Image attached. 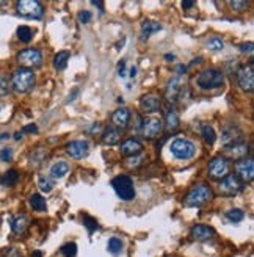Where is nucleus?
Wrapping results in <instances>:
<instances>
[{
	"instance_id": "obj_51",
	"label": "nucleus",
	"mask_w": 254,
	"mask_h": 257,
	"mask_svg": "<svg viewBox=\"0 0 254 257\" xmlns=\"http://www.w3.org/2000/svg\"><path fill=\"white\" fill-rule=\"evenodd\" d=\"M174 58H176V57H174L173 54H166V55H165V60H166V62H173Z\"/></svg>"
},
{
	"instance_id": "obj_17",
	"label": "nucleus",
	"mask_w": 254,
	"mask_h": 257,
	"mask_svg": "<svg viewBox=\"0 0 254 257\" xmlns=\"http://www.w3.org/2000/svg\"><path fill=\"white\" fill-rule=\"evenodd\" d=\"M120 149H121V154L124 157H135V156H138V154L143 151V144L138 140L129 138V140H126L121 144Z\"/></svg>"
},
{
	"instance_id": "obj_28",
	"label": "nucleus",
	"mask_w": 254,
	"mask_h": 257,
	"mask_svg": "<svg viewBox=\"0 0 254 257\" xmlns=\"http://www.w3.org/2000/svg\"><path fill=\"white\" fill-rule=\"evenodd\" d=\"M201 136H202V140H204V143L209 144V146H212V144L217 141V133L214 130V127L207 126V124L201 127Z\"/></svg>"
},
{
	"instance_id": "obj_42",
	"label": "nucleus",
	"mask_w": 254,
	"mask_h": 257,
	"mask_svg": "<svg viewBox=\"0 0 254 257\" xmlns=\"http://www.w3.org/2000/svg\"><path fill=\"white\" fill-rule=\"evenodd\" d=\"M38 132V127L35 124H30V126H25L22 128V133H36Z\"/></svg>"
},
{
	"instance_id": "obj_8",
	"label": "nucleus",
	"mask_w": 254,
	"mask_h": 257,
	"mask_svg": "<svg viewBox=\"0 0 254 257\" xmlns=\"http://www.w3.org/2000/svg\"><path fill=\"white\" fill-rule=\"evenodd\" d=\"M237 82L240 88L247 93H253L254 90V64L248 63L237 69Z\"/></svg>"
},
{
	"instance_id": "obj_11",
	"label": "nucleus",
	"mask_w": 254,
	"mask_h": 257,
	"mask_svg": "<svg viewBox=\"0 0 254 257\" xmlns=\"http://www.w3.org/2000/svg\"><path fill=\"white\" fill-rule=\"evenodd\" d=\"M162 128H163V121L159 118H148L143 121L141 126V133L145 136L146 140H154L157 136L162 133Z\"/></svg>"
},
{
	"instance_id": "obj_39",
	"label": "nucleus",
	"mask_w": 254,
	"mask_h": 257,
	"mask_svg": "<svg viewBox=\"0 0 254 257\" xmlns=\"http://www.w3.org/2000/svg\"><path fill=\"white\" fill-rule=\"evenodd\" d=\"M13 159V149L11 148H3L0 151V160L2 161H10Z\"/></svg>"
},
{
	"instance_id": "obj_43",
	"label": "nucleus",
	"mask_w": 254,
	"mask_h": 257,
	"mask_svg": "<svg viewBox=\"0 0 254 257\" xmlns=\"http://www.w3.org/2000/svg\"><path fill=\"white\" fill-rule=\"evenodd\" d=\"M240 52L242 54H253V42H248V44H242L240 46Z\"/></svg>"
},
{
	"instance_id": "obj_46",
	"label": "nucleus",
	"mask_w": 254,
	"mask_h": 257,
	"mask_svg": "<svg viewBox=\"0 0 254 257\" xmlns=\"http://www.w3.org/2000/svg\"><path fill=\"white\" fill-rule=\"evenodd\" d=\"M132 161H129V166H138L141 163V157H133L130 159Z\"/></svg>"
},
{
	"instance_id": "obj_4",
	"label": "nucleus",
	"mask_w": 254,
	"mask_h": 257,
	"mask_svg": "<svg viewBox=\"0 0 254 257\" xmlns=\"http://www.w3.org/2000/svg\"><path fill=\"white\" fill-rule=\"evenodd\" d=\"M16 11L25 19H42L44 6L38 0H19L16 3Z\"/></svg>"
},
{
	"instance_id": "obj_23",
	"label": "nucleus",
	"mask_w": 254,
	"mask_h": 257,
	"mask_svg": "<svg viewBox=\"0 0 254 257\" xmlns=\"http://www.w3.org/2000/svg\"><path fill=\"white\" fill-rule=\"evenodd\" d=\"M226 154L229 157L232 159H243L245 156H247V152H248V146H247V143H239V144H235V146H231V148H226L224 149Z\"/></svg>"
},
{
	"instance_id": "obj_27",
	"label": "nucleus",
	"mask_w": 254,
	"mask_h": 257,
	"mask_svg": "<svg viewBox=\"0 0 254 257\" xmlns=\"http://www.w3.org/2000/svg\"><path fill=\"white\" fill-rule=\"evenodd\" d=\"M179 116H177V113L173 110V108H169L168 111H166V115H165V126H166V128L168 130H176L177 127H179Z\"/></svg>"
},
{
	"instance_id": "obj_52",
	"label": "nucleus",
	"mask_w": 254,
	"mask_h": 257,
	"mask_svg": "<svg viewBox=\"0 0 254 257\" xmlns=\"http://www.w3.org/2000/svg\"><path fill=\"white\" fill-rule=\"evenodd\" d=\"M201 60H202L201 57H198V58H194V60H193V62L190 63V66H194V64H199V63H201Z\"/></svg>"
},
{
	"instance_id": "obj_12",
	"label": "nucleus",
	"mask_w": 254,
	"mask_h": 257,
	"mask_svg": "<svg viewBox=\"0 0 254 257\" xmlns=\"http://www.w3.org/2000/svg\"><path fill=\"white\" fill-rule=\"evenodd\" d=\"M243 184L240 182V179L235 174H227L226 177L222 179V184H220V193H223L226 196H234L239 192H242Z\"/></svg>"
},
{
	"instance_id": "obj_32",
	"label": "nucleus",
	"mask_w": 254,
	"mask_h": 257,
	"mask_svg": "<svg viewBox=\"0 0 254 257\" xmlns=\"http://www.w3.org/2000/svg\"><path fill=\"white\" fill-rule=\"evenodd\" d=\"M18 38L22 41V42H30L33 39V32L30 27H27V25H21V27L18 29Z\"/></svg>"
},
{
	"instance_id": "obj_26",
	"label": "nucleus",
	"mask_w": 254,
	"mask_h": 257,
	"mask_svg": "<svg viewBox=\"0 0 254 257\" xmlns=\"http://www.w3.org/2000/svg\"><path fill=\"white\" fill-rule=\"evenodd\" d=\"M29 204H30V207H32L33 210H35V212H46V210H47L46 199L42 198L41 194H38V193H35V194L30 196Z\"/></svg>"
},
{
	"instance_id": "obj_49",
	"label": "nucleus",
	"mask_w": 254,
	"mask_h": 257,
	"mask_svg": "<svg viewBox=\"0 0 254 257\" xmlns=\"http://www.w3.org/2000/svg\"><path fill=\"white\" fill-rule=\"evenodd\" d=\"M8 138H10V135H8V133H0V143L8 140Z\"/></svg>"
},
{
	"instance_id": "obj_30",
	"label": "nucleus",
	"mask_w": 254,
	"mask_h": 257,
	"mask_svg": "<svg viewBox=\"0 0 254 257\" xmlns=\"http://www.w3.org/2000/svg\"><path fill=\"white\" fill-rule=\"evenodd\" d=\"M18 181H19V174L16 169H8L3 174V177L0 179V182H2V185H5V187H14Z\"/></svg>"
},
{
	"instance_id": "obj_9",
	"label": "nucleus",
	"mask_w": 254,
	"mask_h": 257,
	"mask_svg": "<svg viewBox=\"0 0 254 257\" xmlns=\"http://www.w3.org/2000/svg\"><path fill=\"white\" fill-rule=\"evenodd\" d=\"M19 64L25 66V69L30 67H39L42 64V54L38 49H24L18 54Z\"/></svg>"
},
{
	"instance_id": "obj_44",
	"label": "nucleus",
	"mask_w": 254,
	"mask_h": 257,
	"mask_svg": "<svg viewBox=\"0 0 254 257\" xmlns=\"http://www.w3.org/2000/svg\"><path fill=\"white\" fill-rule=\"evenodd\" d=\"M176 72H177V75L187 74V66H185V64H177V66H176Z\"/></svg>"
},
{
	"instance_id": "obj_47",
	"label": "nucleus",
	"mask_w": 254,
	"mask_h": 257,
	"mask_svg": "<svg viewBox=\"0 0 254 257\" xmlns=\"http://www.w3.org/2000/svg\"><path fill=\"white\" fill-rule=\"evenodd\" d=\"M91 3L95 5V6H97L100 13H104V3L102 2H91Z\"/></svg>"
},
{
	"instance_id": "obj_14",
	"label": "nucleus",
	"mask_w": 254,
	"mask_h": 257,
	"mask_svg": "<svg viewBox=\"0 0 254 257\" xmlns=\"http://www.w3.org/2000/svg\"><path fill=\"white\" fill-rule=\"evenodd\" d=\"M222 141H223V146L226 148H231L235 146V144L243 143V132L240 130L239 127H229L222 133Z\"/></svg>"
},
{
	"instance_id": "obj_15",
	"label": "nucleus",
	"mask_w": 254,
	"mask_h": 257,
	"mask_svg": "<svg viewBox=\"0 0 254 257\" xmlns=\"http://www.w3.org/2000/svg\"><path fill=\"white\" fill-rule=\"evenodd\" d=\"M140 107L145 113H157L162 108V100L156 94H145L140 100Z\"/></svg>"
},
{
	"instance_id": "obj_38",
	"label": "nucleus",
	"mask_w": 254,
	"mask_h": 257,
	"mask_svg": "<svg viewBox=\"0 0 254 257\" xmlns=\"http://www.w3.org/2000/svg\"><path fill=\"white\" fill-rule=\"evenodd\" d=\"M10 93V82L6 77H0V96H6Z\"/></svg>"
},
{
	"instance_id": "obj_6",
	"label": "nucleus",
	"mask_w": 254,
	"mask_h": 257,
	"mask_svg": "<svg viewBox=\"0 0 254 257\" xmlns=\"http://www.w3.org/2000/svg\"><path fill=\"white\" fill-rule=\"evenodd\" d=\"M112 187L123 201H132L135 198V187L129 176H116L112 181Z\"/></svg>"
},
{
	"instance_id": "obj_5",
	"label": "nucleus",
	"mask_w": 254,
	"mask_h": 257,
	"mask_svg": "<svg viewBox=\"0 0 254 257\" xmlns=\"http://www.w3.org/2000/svg\"><path fill=\"white\" fill-rule=\"evenodd\" d=\"M169 151L177 160H190L196 156V146L187 138H176L169 144Z\"/></svg>"
},
{
	"instance_id": "obj_54",
	"label": "nucleus",
	"mask_w": 254,
	"mask_h": 257,
	"mask_svg": "<svg viewBox=\"0 0 254 257\" xmlns=\"http://www.w3.org/2000/svg\"><path fill=\"white\" fill-rule=\"evenodd\" d=\"M3 3H5V2H2V0H0V6H2Z\"/></svg>"
},
{
	"instance_id": "obj_18",
	"label": "nucleus",
	"mask_w": 254,
	"mask_h": 257,
	"mask_svg": "<svg viewBox=\"0 0 254 257\" xmlns=\"http://www.w3.org/2000/svg\"><path fill=\"white\" fill-rule=\"evenodd\" d=\"M112 121H113L115 127L126 128L127 126H129V123H130V111H129V108H126V107L118 108L113 113V116H112Z\"/></svg>"
},
{
	"instance_id": "obj_40",
	"label": "nucleus",
	"mask_w": 254,
	"mask_h": 257,
	"mask_svg": "<svg viewBox=\"0 0 254 257\" xmlns=\"http://www.w3.org/2000/svg\"><path fill=\"white\" fill-rule=\"evenodd\" d=\"M91 18H93V14L90 11H80L79 13V22L80 24H88L91 22Z\"/></svg>"
},
{
	"instance_id": "obj_10",
	"label": "nucleus",
	"mask_w": 254,
	"mask_h": 257,
	"mask_svg": "<svg viewBox=\"0 0 254 257\" xmlns=\"http://www.w3.org/2000/svg\"><path fill=\"white\" fill-rule=\"evenodd\" d=\"M237 177L240 179L242 184H250L254 179V161L251 157H243L235 163Z\"/></svg>"
},
{
	"instance_id": "obj_20",
	"label": "nucleus",
	"mask_w": 254,
	"mask_h": 257,
	"mask_svg": "<svg viewBox=\"0 0 254 257\" xmlns=\"http://www.w3.org/2000/svg\"><path fill=\"white\" fill-rule=\"evenodd\" d=\"M121 140V130L115 126H108L105 130H104V135H102V141L104 144H108V146H115Z\"/></svg>"
},
{
	"instance_id": "obj_16",
	"label": "nucleus",
	"mask_w": 254,
	"mask_h": 257,
	"mask_svg": "<svg viewBox=\"0 0 254 257\" xmlns=\"http://www.w3.org/2000/svg\"><path fill=\"white\" fill-rule=\"evenodd\" d=\"M184 90V80L181 77H174L168 82V87H166V99L169 102H176L181 96V91Z\"/></svg>"
},
{
	"instance_id": "obj_48",
	"label": "nucleus",
	"mask_w": 254,
	"mask_h": 257,
	"mask_svg": "<svg viewBox=\"0 0 254 257\" xmlns=\"http://www.w3.org/2000/svg\"><path fill=\"white\" fill-rule=\"evenodd\" d=\"M129 75H130L132 79H133V77L137 75V67H135V66H132V67H130V72H129Z\"/></svg>"
},
{
	"instance_id": "obj_31",
	"label": "nucleus",
	"mask_w": 254,
	"mask_h": 257,
	"mask_svg": "<svg viewBox=\"0 0 254 257\" xmlns=\"http://www.w3.org/2000/svg\"><path fill=\"white\" fill-rule=\"evenodd\" d=\"M38 187H39V190L42 193H50L54 190L55 182H54V179H50V177H39Z\"/></svg>"
},
{
	"instance_id": "obj_41",
	"label": "nucleus",
	"mask_w": 254,
	"mask_h": 257,
	"mask_svg": "<svg viewBox=\"0 0 254 257\" xmlns=\"http://www.w3.org/2000/svg\"><path fill=\"white\" fill-rule=\"evenodd\" d=\"M118 75H120L121 79L127 75V72H126V60H121L120 64H118Z\"/></svg>"
},
{
	"instance_id": "obj_37",
	"label": "nucleus",
	"mask_w": 254,
	"mask_h": 257,
	"mask_svg": "<svg viewBox=\"0 0 254 257\" xmlns=\"http://www.w3.org/2000/svg\"><path fill=\"white\" fill-rule=\"evenodd\" d=\"M83 225H85V227L88 229V232H90V234H91V232H95V230L99 227L97 221H96L95 218H91V217H83Z\"/></svg>"
},
{
	"instance_id": "obj_25",
	"label": "nucleus",
	"mask_w": 254,
	"mask_h": 257,
	"mask_svg": "<svg viewBox=\"0 0 254 257\" xmlns=\"http://www.w3.org/2000/svg\"><path fill=\"white\" fill-rule=\"evenodd\" d=\"M71 58V54L67 52V50H62V52H58L54 58V67L57 71H64L66 66H67V62H69Z\"/></svg>"
},
{
	"instance_id": "obj_35",
	"label": "nucleus",
	"mask_w": 254,
	"mask_h": 257,
	"mask_svg": "<svg viewBox=\"0 0 254 257\" xmlns=\"http://www.w3.org/2000/svg\"><path fill=\"white\" fill-rule=\"evenodd\" d=\"M207 47H209V50H212V52H220V50L224 49V42L220 38H212L207 42Z\"/></svg>"
},
{
	"instance_id": "obj_24",
	"label": "nucleus",
	"mask_w": 254,
	"mask_h": 257,
	"mask_svg": "<svg viewBox=\"0 0 254 257\" xmlns=\"http://www.w3.org/2000/svg\"><path fill=\"white\" fill-rule=\"evenodd\" d=\"M67 173H69V165L66 161H57L50 168V176L54 179H63Z\"/></svg>"
},
{
	"instance_id": "obj_34",
	"label": "nucleus",
	"mask_w": 254,
	"mask_h": 257,
	"mask_svg": "<svg viewBox=\"0 0 254 257\" xmlns=\"http://www.w3.org/2000/svg\"><path fill=\"white\" fill-rule=\"evenodd\" d=\"M60 253L64 257H75L77 256V245L75 243H66L60 248Z\"/></svg>"
},
{
	"instance_id": "obj_53",
	"label": "nucleus",
	"mask_w": 254,
	"mask_h": 257,
	"mask_svg": "<svg viewBox=\"0 0 254 257\" xmlns=\"http://www.w3.org/2000/svg\"><path fill=\"white\" fill-rule=\"evenodd\" d=\"M33 256H35V257H41L42 254H41L39 251H35V253H33Z\"/></svg>"
},
{
	"instance_id": "obj_22",
	"label": "nucleus",
	"mask_w": 254,
	"mask_h": 257,
	"mask_svg": "<svg viewBox=\"0 0 254 257\" xmlns=\"http://www.w3.org/2000/svg\"><path fill=\"white\" fill-rule=\"evenodd\" d=\"M10 225H11V229H13L14 234H24L29 227V218H27V215L21 213V215L11 218Z\"/></svg>"
},
{
	"instance_id": "obj_19",
	"label": "nucleus",
	"mask_w": 254,
	"mask_h": 257,
	"mask_svg": "<svg viewBox=\"0 0 254 257\" xmlns=\"http://www.w3.org/2000/svg\"><path fill=\"white\" fill-rule=\"evenodd\" d=\"M214 229L209 227V226H204V225H198V226H193L191 230H190V235L198 240V242H206V240H210L214 237Z\"/></svg>"
},
{
	"instance_id": "obj_21",
	"label": "nucleus",
	"mask_w": 254,
	"mask_h": 257,
	"mask_svg": "<svg viewBox=\"0 0 254 257\" xmlns=\"http://www.w3.org/2000/svg\"><path fill=\"white\" fill-rule=\"evenodd\" d=\"M159 30H162V25L154 21H145L141 25V32H140V39L141 41H148L151 38L152 33H156Z\"/></svg>"
},
{
	"instance_id": "obj_2",
	"label": "nucleus",
	"mask_w": 254,
	"mask_h": 257,
	"mask_svg": "<svg viewBox=\"0 0 254 257\" xmlns=\"http://www.w3.org/2000/svg\"><path fill=\"white\" fill-rule=\"evenodd\" d=\"M212 198H214L212 188L206 184H198L187 193L184 202L187 207H199V205H204L206 202H209Z\"/></svg>"
},
{
	"instance_id": "obj_3",
	"label": "nucleus",
	"mask_w": 254,
	"mask_h": 257,
	"mask_svg": "<svg viewBox=\"0 0 254 257\" xmlns=\"http://www.w3.org/2000/svg\"><path fill=\"white\" fill-rule=\"evenodd\" d=\"M35 83H36V75L32 69L21 67V69L14 71L11 79V87L16 93H29L33 90Z\"/></svg>"
},
{
	"instance_id": "obj_7",
	"label": "nucleus",
	"mask_w": 254,
	"mask_h": 257,
	"mask_svg": "<svg viewBox=\"0 0 254 257\" xmlns=\"http://www.w3.org/2000/svg\"><path fill=\"white\" fill-rule=\"evenodd\" d=\"M229 169H231L229 160L224 157H215V159H212V161L209 163L207 173L212 179L220 181V179H223L229 174Z\"/></svg>"
},
{
	"instance_id": "obj_33",
	"label": "nucleus",
	"mask_w": 254,
	"mask_h": 257,
	"mask_svg": "<svg viewBox=\"0 0 254 257\" xmlns=\"http://www.w3.org/2000/svg\"><path fill=\"white\" fill-rule=\"evenodd\" d=\"M245 218V212L240 209H231L226 212V220L231 223H240Z\"/></svg>"
},
{
	"instance_id": "obj_36",
	"label": "nucleus",
	"mask_w": 254,
	"mask_h": 257,
	"mask_svg": "<svg viewBox=\"0 0 254 257\" xmlns=\"http://www.w3.org/2000/svg\"><path fill=\"white\" fill-rule=\"evenodd\" d=\"M229 6H231L232 11L242 13V11H245L250 6V3L248 2H240V0H232V2H229Z\"/></svg>"
},
{
	"instance_id": "obj_45",
	"label": "nucleus",
	"mask_w": 254,
	"mask_h": 257,
	"mask_svg": "<svg viewBox=\"0 0 254 257\" xmlns=\"http://www.w3.org/2000/svg\"><path fill=\"white\" fill-rule=\"evenodd\" d=\"M194 2H191V0H187V2H182V8L184 10H191V8H194Z\"/></svg>"
},
{
	"instance_id": "obj_50",
	"label": "nucleus",
	"mask_w": 254,
	"mask_h": 257,
	"mask_svg": "<svg viewBox=\"0 0 254 257\" xmlns=\"http://www.w3.org/2000/svg\"><path fill=\"white\" fill-rule=\"evenodd\" d=\"M22 135H24L22 132H16V133H14V140H16V141L22 140Z\"/></svg>"
},
{
	"instance_id": "obj_1",
	"label": "nucleus",
	"mask_w": 254,
	"mask_h": 257,
	"mask_svg": "<svg viewBox=\"0 0 254 257\" xmlns=\"http://www.w3.org/2000/svg\"><path fill=\"white\" fill-rule=\"evenodd\" d=\"M196 85L204 91L218 90L224 85V74L218 69H206L196 77Z\"/></svg>"
},
{
	"instance_id": "obj_29",
	"label": "nucleus",
	"mask_w": 254,
	"mask_h": 257,
	"mask_svg": "<svg viewBox=\"0 0 254 257\" xmlns=\"http://www.w3.org/2000/svg\"><path fill=\"white\" fill-rule=\"evenodd\" d=\"M107 250L108 253L112 254V256H120L124 250V245L121 242V238H118V237H112L108 240V243H107Z\"/></svg>"
},
{
	"instance_id": "obj_13",
	"label": "nucleus",
	"mask_w": 254,
	"mask_h": 257,
	"mask_svg": "<svg viewBox=\"0 0 254 257\" xmlns=\"http://www.w3.org/2000/svg\"><path fill=\"white\" fill-rule=\"evenodd\" d=\"M66 152L69 154L71 159L74 160H82L88 156L90 152V144L83 140H74L66 146Z\"/></svg>"
}]
</instances>
